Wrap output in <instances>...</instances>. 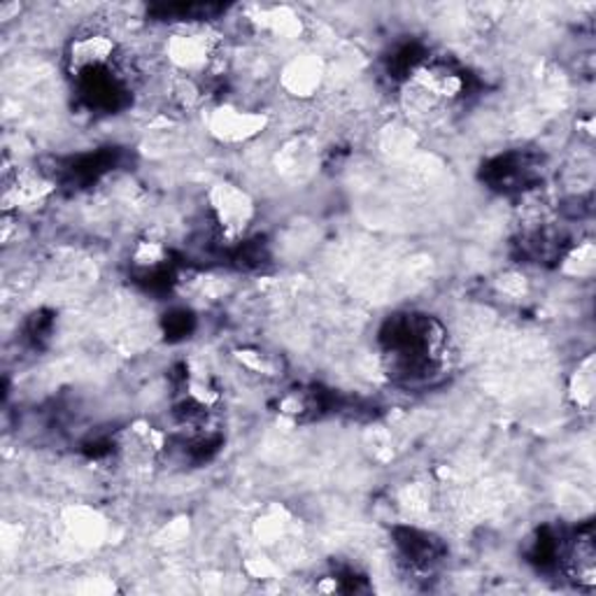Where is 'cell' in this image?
<instances>
[{
    "mask_svg": "<svg viewBox=\"0 0 596 596\" xmlns=\"http://www.w3.org/2000/svg\"><path fill=\"white\" fill-rule=\"evenodd\" d=\"M596 394V366L594 354L577 362L569 378V399L577 410H589Z\"/></svg>",
    "mask_w": 596,
    "mask_h": 596,
    "instance_id": "cell-10",
    "label": "cell"
},
{
    "mask_svg": "<svg viewBox=\"0 0 596 596\" xmlns=\"http://www.w3.org/2000/svg\"><path fill=\"white\" fill-rule=\"evenodd\" d=\"M163 59L175 74L200 78L221 59V37L205 24H180L163 41Z\"/></svg>",
    "mask_w": 596,
    "mask_h": 596,
    "instance_id": "cell-1",
    "label": "cell"
},
{
    "mask_svg": "<svg viewBox=\"0 0 596 596\" xmlns=\"http://www.w3.org/2000/svg\"><path fill=\"white\" fill-rule=\"evenodd\" d=\"M70 534L78 538V543H93V538H101L103 534V525L101 519L96 517V513H87V511H78L70 522H66Z\"/></svg>",
    "mask_w": 596,
    "mask_h": 596,
    "instance_id": "cell-14",
    "label": "cell"
},
{
    "mask_svg": "<svg viewBox=\"0 0 596 596\" xmlns=\"http://www.w3.org/2000/svg\"><path fill=\"white\" fill-rule=\"evenodd\" d=\"M564 564L569 575L581 587H594L596 585V550H594V536L592 531H581L564 552Z\"/></svg>",
    "mask_w": 596,
    "mask_h": 596,
    "instance_id": "cell-9",
    "label": "cell"
},
{
    "mask_svg": "<svg viewBox=\"0 0 596 596\" xmlns=\"http://www.w3.org/2000/svg\"><path fill=\"white\" fill-rule=\"evenodd\" d=\"M326 80V64L320 54H296L279 68V87L296 101H310L322 91Z\"/></svg>",
    "mask_w": 596,
    "mask_h": 596,
    "instance_id": "cell-5",
    "label": "cell"
},
{
    "mask_svg": "<svg viewBox=\"0 0 596 596\" xmlns=\"http://www.w3.org/2000/svg\"><path fill=\"white\" fill-rule=\"evenodd\" d=\"M54 194V184L33 171H16L3 177V208L5 213H28L41 208V205Z\"/></svg>",
    "mask_w": 596,
    "mask_h": 596,
    "instance_id": "cell-6",
    "label": "cell"
},
{
    "mask_svg": "<svg viewBox=\"0 0 596 596\" xmlns=\"http://www.w3.org/2000/svg\"><path fill=\"white\" fill-rule=\"evenodd\" d=\"M317 161H320V149L314 147V142H310L306 136L294 138L287 145H283L277 157H275V165L279 175L291 182H303L312 175Z\"/></svg>",
    "mask_w": 596,
    "mask_h": 596,
    "instance_id": "cell-8",
    "label": "cell"
},
{
    "mask_svg": "<svg viewBox=\"0 0 596 596\" xmlns=\"http://www.w3.org/2000/svg\"><path fill=\"white\" fill-rule=\"evenodd\" d=\"M594 268H596V250L592 240L577 242V248H573L564 256V273L571 277H577V279L592 277Z\"/></svg>",
    "mask_w": 596,
    "mask_h": 596,
    "instance_id": "cell-11",
    "label": "cell"
},
{
    "mask_svg": "<svg viewBox=\"0 0 596 596\" xmlns=\"http://www.w3.org/2000/svg\"><path fill=\"white\" fill-rule=\"evenodd\" d=\"M117 56L115 37L105 31H84L68 43L66 64L78 80L93 78L107 70Z\"/></svg>",
    "mask_w": 596,
    "mask_h": 596,
    "instance_id": "cell-4",
    "label": "cell"
},
{
    "mask_svg": "<svg viewBox=\"0 0 596 596\" xmlns=\"http://www.w3.org/2000/svg\"><path fill=\"white\" fill-rule=\"evenodd\" d=\"M134 266L145 271V273H154L159 268H163V264L168 261V250L163 242L159 240H140L138 245L134 248Z\"/></svg>",
    "mask_w": 596,
    "mask_h": 596,
    "instance_id": "cell-12",
    "label": "cell"
},
{
    "mask_svg": "<svg viewBox=\"0 0 596 596\" xmlns=\"http://www.w3.org/2000/svg\"><path fill=\"white\" fill-rule=\"evenodd\" d=\"M317 405V399L310 394V391L303 389H294L289 394H285L277 403V410L283 413L287 420H303L310 415Z\"/></svg>",
    "mask_w": 596,
    "mask_h": 596,
    "instance_id": "cell-13",
    "label": "cell"
},
{
    "mask_svg": "<svg viewBox=\"0 0 596 596\" xmlns=\"http://www.w3.org/2000/svg\"><path fill=\"white\" fill-rule=\"evenodd\" d=\"M250 22L256 33L268 35V37H273V41H279V43H294L306 33L303 16L289 5L259 8L252 14Z\"/></svg>",
    "mask_w": 596,
    "mask_h": 596,
    "instance_id": "cell-7",
    "label": "cell"
},
{
    "mask_svg": "<svg viewBox=\"0 0 596 596\" xmlns=\"http://www.w3.org/2000/svg\"><path fill=\"white\" fill-rule=\"evenodd\" d=\"M205 198H208V210L221 238L233 242L245 238L256 217V205L248 190L231 180H219L210 184Z\"/></svg>",
    "mask_w": 596,
    "mask_h": 596,
    "instance_id": "cell-2",
    "label": "cell"
},
{
    "mask_svg": "<svg viewBox=\"0 0 596 596\" xmlns=\"http://www.w3.org/2000/svg\"><path fill=\"white\" fill-rule=\"evenodd\" d=\"M268 115L264 110L240 107L236 103H219L208 112V134L219 145H245L259 138L268 128Z\"/></svg>",
    "mask_w": 596,
    "mask_h": 596,
    "instance_id": "cell-3",
    "label": "cell"
}]
</instances>
